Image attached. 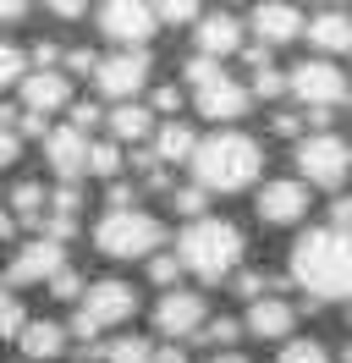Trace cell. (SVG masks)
Returning <instances> with one entry per match:
<instances>
[{
    "mask_svg": "<svg viewBox=\"0 0 352 363\" xmlns=\"http://www.w3.org/2000/svg\"><path fill=\"white\" fill-rule=\"evenodd\" d=\"M154 155L165 160V165H182V160H193V149H198V133L193 127H182V121H160V127H154V143H149Z\"/></svg>",
    "mask_w": 352,
    "mask_h": 363,
    "instance_id": "cell-22",
    "label": "cell"
},
{
    "mask_svg": "<svg viewBox=\"0 0 352 363\" xmlns=\"http://www.w3.org/2000/svg\"><path fill=\"white\" fill-rule=\"evenodd\" d=\"M193 39H198V55L231 61V55L242 50V23H237V17H226V11H215V17H198V23H193Z\"/></svg>",
    "mask_w": 352,
    "mask_h": 363,
    "instance_id": "cell-18",
    "label": "cell"
},
{
    "mask_svg": "<svg viewBox=\"0 0 352 363\" xmlns=\"http://www.w3.org/2000/svg\"><path fill=\"white\" fill-rule=\"evenodd\" d=\"M198 99V116L204 121H242V116L253 111V94H248V83H237V77H209V83H198L193 89Z\"/></svg>",
    "mask_w": 352,
    "mask_h": 363,
    "instance_id": "cell-12",
    "label": "cell"
},
{
    "mask_svg": "<svg viewBox=\"0 0 352 363\" xmlns=\"http://www.w3.org/2000/svg\"><path fill=\"white\" fill-rule=\"evenodd\" d=\"M154 363H187V347H182V341H165V347H154Z\"/></svg>",
    "mask_w": 352,
    "mask_h": 363,
    "instance_id": "cell-47",
    "label": "cell"
},
{
    "mask_svg": "<svg viewBox=\"0 0 352 363\" xmlns=\"http://www.w3.org/2000/svg\"><path fill=\"white\" fill-rule=\"evenodd\" d=\"M28 61H33V67H61V61H66V50H61V45H50V39H39Z\"/></svg>",
    "mask_w": 352,
    "mask_h": 363,
    "instance_id": "cell-41",
    "label": "cell"
},
{
    "mask_svg": "<svg viewBox=\"0 0 352 363\" xmlns=\"http://www.w3.org/2000/svg\"><path fill=\"white\" fill-rule=\"evenodd\" d=\"M253 33H259L264 45H292V39H303V11L297 6H286V0H264V6H253Z\"/></svg>",
    "mask_w": 352,
    "mask_h": 363,
    "instance_id": "cell-17",
    "label": "cell"
},
{
    "mask_svg": "<svg viewBox=\"0 0 352 363\" xmlns=\"http://www.w3.org/2000/svg\"><path fill=\"white\" fill-rule=\"evenodd\" d=\"M44 6H50V11L61 17V23H77V17L88 11V0H44Z\"/></svg>",
    "mask_w": 352,
    "mask_h": 363,
    "instance_id": "cell-46",
    "label": "cell"
},
{
    "mask_svg": "<svg viewBox=\"0 0 352 363\" xmlns=\"http://www.w3.org/2000/svg\"><path fill=\"white\" fill-rule=\"evenodd\" d=\"M341 363H352V341H347V347H341Z\"/></svg>",
    "mask_w": 352,
    "mask_h": 363,
    "instance_id": "cell-54",
    "label": "cell"
},
{
    "mask_svg": "<svg viewBox=\"0 0 352 363\" xmlns=\"http://www.w3.org/2000/svg\"><path fill=\"white\" fill-rule=\"evenodd\" d=\"M39 143H44L50 171H55L61 182H83L88 177V133L83 127H72V121H66V127H50Z\"/></svg>",
    "mask_w": 352,
    "mask_h": 363,
    "instance_id": "cell-13",
    "label": "cell"
},
{
    "mask_svg": "<svg viewBox=\"0 0 352 363\" xmlns=\"http://www.w3.org/2000/svg\"><path fill=\"white\" fill-rule=\"evenodd\" d=\"M50 209H55V215H77V209H83V187H77V182H61V187L50 193Z\"/></svg>",
    "mask_w": 352,
    "mask_h": 363,
    "instance_id": "cell-35",
    "label": "cell"
},
{
    "mask_svg": "<svg viewBox=\"0 0 352 363\" xmlns=\"http://www.w3.org/2000/svg\"><path fill=\"white\" fill-rule=\"evenodd\" d=\"M237 55H242V61H248L253 72H259V67H270V45H242Z\"/></svg>",
    "mask_w": 352,
    "mask_h": 363,
    "instance_id": "cell-48",
    "label": "cell"
},
{
    "mask_svg": "<svg viewBox=\"0 0 352 363\" xmlns=\"http://www.w3.org/2000/svg\"><path fill=\"white\" fill-rule=\"evenodd\" d=\"M17 116H22L17 105H6V99H0V127H17Z\"/></svg>",
    "mask_w": 352,
    "mask_h": 363,
    "instance_id": "cell-53",
    "label": "cell"
},
{
    "mask_svg": "<svg viewBox=\"0 0 352 363\" xmlns=\"http://www.w3.org/2000/svg\"><path fill=\"white\" fill-rule=\"evenodd\" d=\"M286 89L297 94L308 111H336V105L352 99V83L341 77L336 61H303V67H292L286 72Z\"/></svg>",
    "mask_w": 352,
    "mask_h": 363,
    "instance_id": "cell-8",
    "label": "cell"
},
{
    "mask_svg": "<svg viewBox=\"0 0 352 363\" xmlns=\"http://www.w3.org/2000/svg\"><path fill=\"white\" fill-rule=\"evenodd\" d=\"M308 45L319 55H352V17L347 11H325L308 23Z\"/></svg>",
    "mask_w": 352,
    "mask_h": 363,
    "instance_id": "cell-21",
    "label": "cell"
},
{
    "mask_svg": "<svg viewBox=\"0 0 352 363\" xmlns=\"http://www.w3.org/2000/svg\"><path fill=\"white\" fill-rule=\"evenodd\" d=\"M253 209H259V220L264 226H297L308 215V182H264L259 187V199H253Z\"/></svg>",
    "mask_w": 352,
    "mask_h": 363,
    "instance_id": "cell-14",
    "label": "cell"
},
{
    "mask_svg": "<svg viewBox=\"0 0 352 363\" xmlns=\"http://www.w3.org/2000/svg\"><path fill=\"white\" fill-rule=\"evenodd\" d=\"M99 363H154V341L149 336H110L99 347Z\"/></svg>",
    "mask_w": 352,
    "mask_h": 363,
    "instance_id": "cell-24",
    "label": "cell"
},
{
    "mask_svg": "<svg viewBox=\"0 0 352 363\" xmlns=\"http://www.w3.org/2000/svg\"><path fill=\"white\" fill-rule=\"evenodd\" d=\"M237 292L248 297V303H253V297H264V292H270V281H264V275H253V270H237Z\"/></svg>",
    "mask_w": 352,
    "mask_h": 363,
    "instance_id": "cell-43",
    "label": "cell"
},
{
    "mask_svg": "<svg viewBox=\"0 0 352 363\" xmlns=\"http://www.w3.org/2000/svg\"><path fill=\"white\" fill-rule=\"evenodd\" d=\"M127 204H138V187L121 182V177H110V209H127Z\"/></svg>",
    "mask_w": 352,
    "mask_h": 363,
    "instance_id": "cell-44",
    "label": "cell"
},
{
    "mask_svg": "<svg viewBox=\"0 0 352 363\" xmlns=\"http://www.w3.org/2000/svg\"><path fill=\"white\" fill-rule=\"evenodd\" d=\"M22 325H28V308H22V297L11 281H0V341H17Z\"/></svg>",
    "mask_w": 352,
    "mask_h": 363,
    "instance_id": "cell-25",
    "label": "cell"
},
{
    "mask_svg": "<svg viewBox=\"0 0 352 363\" xmlns=\"http://www.w3.org/2000/svg\"><path fill=\"white\" fill-rule=\"evenodd\" d=\"M83 286H88V281L72 270V264H61V270L50 275V297H61V303H77V297H83Z\"/></svg>",
    "mask_w": 352,
    "mask_h": 363,
    "instance_id": "cell-31",
    "label": "cell"
},
{
    "mask_svg": "<svg viewBox=\"0 0 352 363\" xmlns=\"http://www.w3.org/2000/svg\"><path fill=\"white\" fill-rule=\"evenodd\" d=\"M154 28H160L154 0H99V33L121 50H149Z\"/></svg>",
    "mask_w": 352,
    "mask_h": 363,
    "instance_id": "cell-7",
    "label": "cell"
},
{
    "mask_svg": "<svg viewBox=\"0 0 352 363\" xmlns=\"http://www.w3.org/2000/svg\"><path fill=\"white\" fill-rule=\"evenodd\" d=\"M94 67H99V55H94V50H88V45L66 50V72H94Z\"/></svg>",
    "mask_w": 352,
    "mask_h": 363,
    "instance_id": "cell-45",
    "label": "cell"
},
{
    "mask_svg": "<svg viewBox=\"0 0 352 363\" xmlns=\"http://www.w3.org/2000/svg\"><path fill=\"white\" fill-rule=\"evenodd\" d=\"M22 77H28V55L11 45H0V89H17Z\"/></svg>",
    "mask_w": 352,
    "mask_h": 363,
    "instance_id": "cell-33",
    "label": "cell"
},
{
    "mask_svg": "<svg viewBox=\"0 0 352 363\" xmlns=\"http://www.w3.org/2000/svg\"><path fill=\"white\" fill-rule=\"evenodd\" d=\"M154 11H160V23H171V28H193L204 17L198 0H154Z\"/></svg>",
    "mask_w": 352,
    "mask_h": 363,
    "instance_id": "cell-30",
    "label": "cell"
},
{
    "mask_svg": "<svg viewBox=\"0 0 352 363\" xmlns=\"http://www.w3.org/2000/svg\"><path fill=\"white\" fill-rule=\"evenodd\" d=\"M66 111H72V127H99V121H105V111H99V105H94V99H72V105H66Z\"/></svg>",
    "mask_w": 352,
    "mask_h": 363,
    "instance_id": "cell-38",
    "label": "cell"
},
{
    "mask_svg": "<svg viewBox=\"0 0 352 363\" xmlns=\"http://www.w3.org/2000/svg\"><path fill=\"white\" fill-rule=\"evenodd\" d=\"M325 6H336V0H325Z\"/></svg>",
    "mask_w": 352,
    "mask_h": 363,
    "instance_id": "cell-57",
    "label": "cell"
},
{
    "mask_svg": "<svg viewBox=\"0 0 352 363\" xmlns=\"http://www.w3.org/2000/svg\"><path fill=\"white\" fill-rule=\"evenodd\" d=\"M132 314H138V292H132L127 281H94V286H83V297H77L66 330H72L77 341H99L105 330L127 325Z\"/></svg>",
    "mask_w": 352,
    "mask_h": 363,
    "instance_id": "cell-5",
    "label": "cell"
},
{
    "mask_svg": "<svg viewBox=\"0 0 352 363\" xmlns=\"http://www.w3.org/2000/svg\"><path fill=\"white\" fill-rule=\"evenodd\" d=\"M297 171H303L308 187L336 193V187L352 177V149L336 133H308L303 143H297Z\"/></svg>",
    "mask_w": 352,
    "mask_h": 363,
    "instance_id": "cell-6",
    "label": "cell"
},
{
    "mask_svg": "<svg viewBox=\"0 0 352 363\" xmlns=\"http://www.w3.org/2000/svg\"><path fill=\"white\" fill-rule=\"evenodd\" d=\"M204 204H209V193H204V187H171V209L176 215H187V220H193V215H204Z\"/></svg>",
    "mask_w": 352,
    "mask_h": 363,
    "instance_id": "cell-34",
    "label": "cell"
},
{
    "mask_svg": "<svg viewBox=\"0 0 352 363\" xmlns=\"http://www.w3.org/2000/svg\"><path fill=\"white\" fill-rule=\"evenodd\" d=\"M270 133H275V138H297V133H303V116L275 111V116H270Z\"/></svg>",
    "mask_w": 352,
    "mask_h": 363,
    "instance_id": "cell-40",
    "label": "cell"
},
{
    "mask_svg": "<svg viewBox=\"0 0 352 363\" xmlns=\"http://www.w3.org/2000/svg\"><path fill=\"white\" fill-rule=\"evenodd\" d=\"M347 330H352V303H347Z\"/></svg>",
    "mask_w": 352,
    "mask_h": 363,
    "instance_id": "cell-56",
    "label": "cell"
},
{
    "mask_svg": "<svg viewBox=\"0 0 352 363\" xmlns=\"http://www.w3.org/2000/svg\"><path fill=\"white\" fill-rule=\"evenodd\" d=\"M28 17V0H0V23H22Z\"/></svg>",
    "mask_w": 352,
    "mask_h": 363,
    "instance_id": "cell-50",
    "label": "cell"
},
{
    "mask_svg": "<svg viewBox=\"0 0 352 363\" xmlns=\"http://www.w3.org/2000/svg\"><path fill=\"white\" fill-rule=\"evenodd\" d=\"M330 226L352 231V199H336V204H330Z\"/></svg>",
    "mask_w": 352,
    "mask_h": 363,
    "instance_id": "cell-49",
    "label": "cell"
},
{
    "mask_svg": "<svg viewBox=\"0 0 352 363\" xmlns=\"http://www.w3.org/2000/svg\"><path fill=\"white\" fill-rule=\"evenodd\" d=\"M44 209H50L44 182H17V187H11V215H17V226H39Z\"/></svg>",
    "mask_w": 352,
    "mask_h": 363,
    "instance_id": "cell-23",
    "label": "cell"
},
{
    "mask_svg": "<svg viewBox=\"0 0 352 363\" xmlns=\"http://www.w3.org/2000/svg\"><path fill=\"white\" fill-rule=\"evenodd\" d=\"M149 111L154 116H176V111H182V89H176V83H160L154 99H149Z\"/></svg>",
    "mask_w": 352,
    "mask_h": 363,
    "instance_id": "cell-37",
    "label": "cell"
},
{
    "mask_svg": "<svg viewBox=\"0 0 352 363\" xmlns=\"http://www.w3.org/2000/svg\"><path fill=\"white\" fill-rule=\"evenodd\" d=\"M66 341H72L66 325H55V319H28L17 347H22V358H33V363H55L66 352Z\"/></svg>",
    "mask_w": 352,
    "mask_h": 363,
    "instance_id": "cell-19",
    "label": "cell"
},
{
    "mask_svg": "<svg viewBox=\"0 0 352 363\" xmlns=\"http://www.w3.org/2000/svg\"><path fill=\"white\" fill-rule=\"evenodd\" d=\"M17 133H22V138H44V133H50V116L22 111V116H17Z\"/></svg>",
    "mask_w": 352,
    "mask_h": 363,
    "instance_id": "cell-42",
    "label": "cell"
},
{
    "mask_svg": "<svg viewBox=\"0 0 352 363\" xmlns=\"http://www.w3.org/2000/svg\"><path fill=\"white\" fill-rule=\"evenodd\" d=\"M149 72H154L149 50H116V55H105L94 67V83H99L105 99H138L143 83H149Z\"/></svg>",
    "mask_w": 352,
    "mask_h": 363,
    "instance_id": "cell-9",
    "label": "cell"
},
{
    "mask_svg": "<svg viewBox=\"0 0 352 363\" xmlns=\"http://www.w3.org/2000/svg\"><path fill=\"white\" fill-rule=\"evenodd\" d=\"M72 363H99V352H94V358H72Z\"/></svg>",
    "mask_w": 352,
    "mask_h": 363,
    "instance_id": "cell-55",
    "label": "cell"
},
{
    "mask_svg": "<svg viewBox=\"0 0 352 363\" xmlns=\"http://www.w3.org/2000/svg\"><path fill=\"white\" fill-rule=\"evenodd\" d=\"M204 319H209V303H204V292L165 286V297L154 303V330H160L165 341H193Z\"/></svg>",
    "mask_w": 352,
    "mask_h": 363,
    "instance_id": "cell-10",
    "label": "cell"
},
{
    "mask_svg": "<svg viewBox=\"0 0 352 363\" xmlns=\"http://www.w3.org/2000/svg\"><path fill=\"white\" fill-rule=\"evenodd\" d=\"M11 237H17V215H11V209H0V242H11Z\"/></svg>",
    "mask_w": 352,
    "mask_h": 363,
    "instance_id": "cell-51",
    "label": "cell"
},
{
    "mask_svg": "<svg viewBox=\"0 0 352 363\" xmlns=\"http://www.w3.org/2000/svg\"><path fill=\"white\" fill-rule=\"evenodd\" d=\"M204 363H253V358H242V352H231V347H226V352H215V358H204Z\"/></svg>",
    "mask_w": 352,
    "mask_h": 363,
    "instance_id": "cell-52",
    "label": "cell"
},
{
    "mask_svg": "<svg viewBox=\"0 0 352 363\" xmlns=\"http://www.w3.org/2000/svg\"><path fill=\"white\" fill-rule=\"evenodd\" d=\"M275 363H330V352H325V341H314V336H286Z\"/></svg>",
    "mask_w": 352,
    "mask_h": 363,
    "instance_id": "cell-28",
    "label": "cell"
},
{
    "mask_svg": "<svg viewBox=\"0 0 352 363\" xmlns=\"http://www.w3.org/2000/svg\"><path fill=\"white\" fill-rule=\"evenodd\" d=\"M66 264V242H55V237H33V242H22L17 253H11V264H6V281L11 286H50V275Z\"/></svg>",
    "mask_w": 352,
    "mask_h": 363,
    "instance_id": "cell-11",
    "label": "cell"
},
{
    "mask_svg": "<svg viewBox=\"0 0 352 363\" xmlns=\"http://www.w3.org/2000/svg\"><path fill=\"white\" fill-rule=\"evenodd\" d=\"M105 127H110L116 143H149L160 121H154L149 105H138V99H116V111L105 116Z\"/></svg>",
    "mask_w": 352,
    "mask_h": 363,
    "instance_id": "cell-20",
    "label": "cell"
},
{
    "mask_svg": "<svg viewBox=\"0 0 352 363\" xmlns=\"http://www.w3.org/2000/svg\"><path fill=\"white\" fill-rule=\"evenodd\" d=\"M187 171H193V182L204 193H248L264 171V149L248 133H209V138H198Z\"/></svg>",
    "mask_w": 352,
    "mask_h": 363,
    "instance_id": "cell-2",
    "label": "cell"
},
{
    "mask_svg": "<svg viewBox=\"0 0 352 363\" xmlns=\"http://www.w3.org/2000/svg\"><path fill=\"white\" fill-rule=\"evenodd\" d=\"M22 363H33V358H22Z\"/></svg>",
    "mask_w": 352,
    "mask_h": 363,
    "instance_id": "cell-58",
    "label": "cell"
},
{
    "mask_svg": "<svg viewBox=\"0 0 352 363\" xmlns=\"http://www.w3.org/2000/svg\"><path fill=\"white\" fill-rule=\"evenodd\" d=\"M182 270H187V264H182V253H165V248H154L149 253V281L154 286H176V281H182Z\"/></svg>",
    "mask_w": 352,
    "mask_h": 363,
    "instance_id": "cell-29",
    "label": "cell"
},
{
    "mask_svg": "<svg viewBox=\"0 0 352 363\" xmlns=\"http://www.w3.org/2000/svg\"><path fill=\"white\" fill-rule=\"evenodd\" d=\"M88 177H121V143H88Z\"/></svg>",
    "mask_w": 352,
    "mask_h": 363,
    "instance_id": "cell-27",
    "label": "cell"
},
{
    "mask_svg": "<svg viewBox=\"0 0 352 363\" xmlns=\"http://www.w3.org/2000/svg\"><path fill=\"white\" fill-rule=\"evenodd\" d=\"M248 94H253V99H281V94H286V77L275 67H259L253 77H248Z\"/></svg>",
    "mask_w": 352,
    "mask_h": 363,
    "instance_id": "cell-32",
    "label": "cell"
},
{
    "mask_svg": "<svg viewBox=\"0 0 352 363\" xmlns=\"http://www.w3.org/2000/svg\"><path fill=\"white\" fill-rule=\"evenodd\" d=\"M292 281L319 303H352V231L341 226H314L292 242L286 259Z\"/></svg>",
    "mask_w": 352,
    "mask_h": 363,
    "instance_id": "cell-1",
    "label": "cell"
},
{
    "mask_svg": "<svg viewBox=\"0 0 352 363\" xmlns=\"http://www.w3.org/2000/svg\"><path fill=\"white\" fill-rule=\"evenodd\" d=\"M176 253H182V264L204 281V286H220V281H231L242 270V259H248V237L242 226L231 220H220V215H193L182 237H176Z\"/></svg>",
    "mask_w": 352,
    "mask_h": 363,
    "instance_id": "cell-3",
    "label": "cell"
},
{
    "mask_svg": "<svg viewBox=\"0 0 352 363\" xmlns=\"http://www.w3.org/2000/svg\"><path fill=\"white\" fill-rule=\"evenodd\" d=\"M242 330L259 341H286L292 330H297V303H286V297L264 292L248 303V314H242Z\"/></svg>",
    "mask_w": 352,
    "mask_h": 363,
    "instance_id": "cell-15",
    "label": "cell"
},
{
    "mask_svg": "<svg viewBox=\"0 0 352 363\" xmlns=\"http://www.w3.org/2000/svg\"><path fill=\"white\" fill-rule=\"evenodd\" d=\"M22 94V111H39V116H55L72 105V77H66L61 67H39V72H28L17 83Z\"/></svg>",
    "mask_w": 352,
    "mask_h": 363,
    "instance_id": "cell-16",
    "label": "cell"
},
{
    "mask_svg": "<svg viewBox=\"0 0 352 363\" xmlns=\"http://www.w3.org/2000/svg\"><path fill=\"white\" fill-rule=\"evenodd\" d=\"M94 248L105 259H149L154 248H165V220L149 215V209H105L99 226H94Z\"/></svg>",
    "mask_w": 352,
    "mask_h": 363,
    "instance_id": "cell-4",
    "label": "cell"
},
{
    "mask_svg": "<svg viewBox=\"0 0 352 363\" xmlns=\"http://www.w3.org/2000/svg\"><path fill=\"white\" fill-rule=\"evenodd\" d=\"M193 341H204V347L226 352V347H237V341H242V319H204Z\"/></svg>",
    "mask_w": 352,
    "mask_h": 363,
    "instance_id": "cell-26",
    "label": "cell"
},
{
    "mask_svg": "<svg viewBox=\"0 0 352 363\" xmlns=\"http://www.w3.org/2000/svg\"><path fill=\"white\" fill-rule=\"evenodd\" d=\"M17 155H22V133L17 127H0V165H17Z\"/></svg>",
    "mask_w": 352,
    "mask_h": 363,
    "instance_id": "cell-39",
    "label": "cell"
},
{
    "mask_svg": "<svg viewBox=\"0 0 352 363\" xmlns=\"http://www.w3.org/2000/svg\"><path fill=\"white\" fill-rule=\"evenodd\" d=\"M220 72H226V61H215V55H193L182 77H187V83L198 89V83H209V77H220Z\"/></svg>",
    "mask_w": 352,
    "mask_h": 363,
    "instance_id": "cell-36",
    "label": "cell"
}]
</instances>
